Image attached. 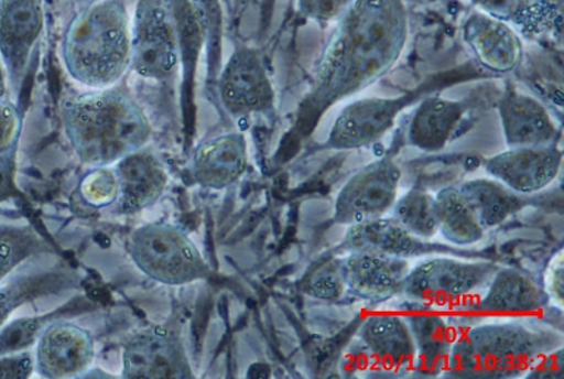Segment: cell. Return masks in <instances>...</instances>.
Here are the masks:
<instances>
[{"label":"cell","mask_w":564,"mask_h":379,"mask_svg":"<svg viewBox=\"0 0 564 379\" xmlns=\"http://www.w3.org/2000/svg\"><path fill=\"white\" fill-rule=\"evenodd\" d=\"M317 65L301 105L299 129L316 128L327 110L371 87L398 63L410 35L405 0H352Z\"/></svg>","instance_id":"6da1fadb"},{"label":"cell","mask_w":564,"mask_h":379,"mask_svg":"<svg viewBox=\"0 0 564 379\" xmlns=\"http://www.w3.org/2000/svg\"><path fill=\"white\" fill-rule=\"evenodd\" d=\"M63 124L84 164L113 166L148 147L153 136L148 115L132 96L112 88L90 89L64 104Z\"/></svg>","instance_id":"7a4b0ae2"},{"label":"cell","mask_w":564,"mask_h":379,"mask_svg":"<svg viewBox=\"0 0 564 379\" xmlns=\"http://www.w3.org/2000/svg\"><path fill=\"white\" fill-rule=\"evenodd\" d=\"M132 30L123 0L85 7L64 37L63 57L69 77L88 89L112 88L130 69Z\"/></svg>","instance_id":"3957f363"},{"label":"cell","mask_w":564,"mask_h":379,"mask_svg":"<svg viewBox=\"0 0 564 379\" xmlns=\"http://www.w3.org/2000/svg\"><path fill=\"white\" fill-rule=\"evenodd\" d=\"M562 335L521 322L488 323L457 333L446 373L457 378L523 376L539 358L562 347Z\"/></svg>","instance_id":"277c9868"},{"label":"cell","mask_w":564,"mask_h":379,"mask_svg":"<svg viewBox=\"0 0 564 379\" xmlns=\"http://www.w3.org/2000/svg\"><path fill=\"white\" fill-rule=\"evenodd\" d=\"M128 251L134 266L161 285L184 286L212 275L208 261L188 234L164 221L135 227Z\"/></svg>","instance_id":"5b68a950"},{"label":"cell","mask_w":564,"mask_h":379,"mask_svg":"<svg viewBox=\"0 0 564 379\" xmlns=\"http://www.w3.org/2000/svg\"><path fill=\"white\" fill-rule=\"evenodd\" d=\"M497 270L488 261L436 257L411 267L402 295L427 307H452L485 290Z\"/></svg>","instance_id":"8992f818"},{"label":"cell","mask_w":564,"mask_h":379,"mask_svg":"<svg viewBox=\"0 0 564 379\" xmlns=\"http://www.w3.org/2000/svg\"><path fill=\"white\" fill-rule=\"evenodd\" d=\"M180 64L178 19L163 0H149L139 10L132 30L130 69L141 78L165 83Z\"/></svg>","instance_id":"52a82bcc"},{"label":"cell","mask_w":564,"mask_h":379,"mask_svg":"<svg viewBox=\"0 0 564 379\" xmlns=\"http://www.w3.org/2000/svg\"><path fill=\"white\" fill-rule=\"evenodd\" d=\"M426 85L392 98H361L346 105L334 121L326 140V149L360 150L376 144L394 128L398 118L411 105L425 98Z\"/></svg>","instance_id":"ba28073f"},{"label":"cell","mask_w":564,"mask_h":379,"mask_svg":"<svg viewBox=\"0 0 564 379\" xmlns=\"http://www.w3.org/2000/svg\"><path fill=\"white\" fill-rule=\"evenodd\" d=\"M401 176L400 166L390 156L362 166L337 194L336 224L349 227L386 216L398 198Z\"/></svg>","instance_id":"9c48e42d"},{"label":"cell","mask_w":564,"mask_h":379,"mask_svg":"<svg viewBox=\"0 0 564 379\" xmlns=\"http://www.w3.org/2000/svg\"><path fill=\"white\" fill-rule=\"evenodd\" d=\"M221 105L235 118L273 112L275 90L261 55L240 47L230 55L219 79Z\"/></svg>","instance_id":"30bf717a"},{"label":"cell","mask_w":564,"mask_h":379,"mask_svg":"<svg viewBox=\"0 0 564 379\" xmlns=\"http://www.w3.org/2000/svg\"><path fill=\"white\" fill-rule=\"evenodd\" d=\"M126 379H193V364L183 340L163 327L135 333L123 345Z\"/></svg>","instance_id":"8fae6325"},{"label":"cell","mask_w":564,"mask_h":379,"mask_svg":"<svg viewBox=\"0 0 564 379\" xmlns=\"http://www.w3.org/2000/svg\"><path fill=\"white\" fill-rule=\"evenodd\" d=\"M95 354L90 332L62 317L44 328L35 345V371L47 379L78 377L93 367Z\"/></svg>","instance_id":"7c38bea8"},{"label":"cell","mask_w":564,"mask_h":379,"mask_svg":"<svg viewBox=\"0 0 564 379\" xmlns=\"http://www.w3.org/2000/svg\"><path fill=\"white\" fill-rule=\"evenodd\" d=\"M563 151L556 144L517 147L485 161L491 178L500 181L518 195L536 194L561 174Z\"/></svg>","instance_id":"4fadbf2b"},{"label":"cell","mask_w":564,"mask_h":379,"mask_svg":"<svg viewBox=\"0 0 564 379\" xmlns=\"http://www.w3.org/2000/svg\"><path fill=\"white\" fill-rule=\"evenodd\" d=\"M42 32L40 0H0V61L14 87L22 83Z\"/></svg>","instance_id":"5bb4252c"},{"label":"cell","mask_w":564,"mask_h":379,"mask_svg":"<svg viewBox=\"0 0 564 379\" xmlns=\"http://www.w3.org/2000/svg\"><path fill=\"white\" fill-rule=\"evenodd\" d=\"M462 37L480 67L492 74L512 73L522 64L521 34L511 24L481 10L476 9L465 19Z\"/></svg>","instance_id":"9a60e30c"},{"label":"cell","mask_w":564,"mask_h":379,"mask_svg":"<svg viewBox=\"0 0 564 379\" xmlns=\"http://www.w3.org/2000/svg\"><path fill=\"white\" fill-rule=\"evenodd\" d=\"M503 140L510 149L556 144L561 129L541 100L507 87L498 102Z\"/></svg>","instance_id":"2e32d148"},{"label":"cell","mask_w":564,"mask_h":379,"mask_svg":"<svg viewBox=\"0 0 564 379\" xmlns=\"http://www.w3.org/2000/svg\"><path fill=\"white\" fill-rule=\"evenodd\" d=\"M113 170L119 182V198L116 202L119 214L138 215L149 209L158 204L167 190V166L145 147L118 161Z\"/></svg>","instance_id":"e0dca14e"},{"label":"cell","mask_w":564,"mask_h":379,"mask_svg":"<svg viewBox=\"0 0 564 379\" xmlns=\"http://www.w3.org/2000/svg\"><path fill=\"white\" fill-rule=\"evenodd\" d=\"M339 249L346 252H370V255L406 260L447 251L446 247L417 239L392 216H380L349 226Z\"/></svg>","instance_id":"ac0fdd59"},{"label":"cell","mask_w":564,"mask_h":379,"mask_svg":"<svg viewBox=\"0 0 564 379\" xmlns=\"http://www.w3.org/2000/svg\"><path fill=\"white\" fill-rule=\"evenodd\" d=\"M410 261L370 252H347L345 274L347 292L369 302L394 300L404 293Z\"/></svg>","instance_id":"d6986e66"},{"label":"cell","mask_w":564,"mask_h":379,"mask_svg":"<svg viewBox=\"0 0 564 379\" xmlns=\"http://www.w3.org/2000/svg\"><path fill=\"white\" fill-rule=\"evenodd\" d=\"M249 165L245 134L230 131L204 141L191 161V175L205 190L221 191L236 184Z\"/></svg>","instance_id":"ffe728a7"},{"label":"cell","mask_w":564,"mask_h":379,"mask_svg":"<svg viewBox=\"0 0 564 379\" xmlns=\"http://www.w3.org/2000/svg\"><path fill=\"white\" fill-rule=\"evenodd\" d=\"M361 345L381 370H412L415 362V340L406 317L394 313H377L367 317L360 328Z\"/></svg>","instance_id":"44dd1931"},{"label":"cell","mask_w":564,"mask_h":379,"mask_svg":"<svg viewBox=\"0 0 564 379\" xmlns=\"http://www.w3.org/2000/svg\"><path fill=\"white\" fill-rule=\"evenodd\" d=\"M467 112L468 104L465 100L447 99L435 94L425 96L408 126V143L426 153L445 149Z\"/></svg>","instance_id":"7402d4cb"},{"label":"cell","mask_w":564,"mask_h":379,"mask_svg":"<svg viewBox=\"0 0 564 379\" xmlns=\"http://www.w3.org/2000/svg\"><path fill=\"white\" fill-rule=\"evenodd\" d=\"M485 290V295L478 302V310L490 315H532L549 303L543 286L516 268L497 270Z\"/></svg>","instance_id":"603a6c76"},{"label":"cell","mask_w":564,"mask_h":379,"mask_svg":"<svg viewBox=\"0 0 564 379\" xmlns=\"http://www.w3.org/2000/svg\"><path fill=\"white\" fill-rule=\"evenodd\" d=\"M490 17L531 39L561 37L563 0H468Z\"/></svg>","instance_id":"cb8c5ba5"},{"label":"cell","mask_w":564,"mask_h":379,"mask_svg":"<svg viewBox=\"0 0 564 379\" xmlns=\"http://www.w3.org/2000/svg\"><path fill=\"white\" fill-rule=\"evenodd\" d=\"M415 340L414 370L423 377L446 373L457 332L442 316L417 313L406 317Z\"/></svg>","instance_id":"d4e9b609"},{"label":"cell","mask_w":564,"mask_h":379,"mask_svg":"<svg viewBox=\"0 0 564 379\" xmlns=\"http://www.w3.org/2000/svg\"><path fill=\"white\" fill-rule=\"evenodd\" d=\"M458 190L465 195L485 230L496 229L506 224L525 206V202L517 192L494 178L466 181Z\"/></svg>","instance_id":"484cf974"},{"label":"cell","mask_w":564,"mask_h":379,"mask_svg":"<svg viewBox=\"0 0 564 379\" xmlns=\"http://www.w3.org/2000/svg\"><path fill=\"white\" fill-rule=\"evenodd\" d=\"M437 227L443 239L458 247L476 245L486 230L460 190L443 188L435 195Z\"/></svg>","instance_id":"4316f807"},{"label":"cell","mask_w":564,"mask_h":379,"mask_svg":"<svg viewBox=\"0 0 564 379\" xmlns=\"http://www.w3.org/2000/svg\"><path fill=\"white\" fill-rule=\"evenodd\" d=\"M74 277L64 270H40L13 278L8 284L0 285V328L10 320V316L23 306L24 303L48 295L65 285H70Z\"/></svg>","instance_id":"83f0119b"},{"label":"cell","mask_w":564,"mask_h":379,"mask_svg":"<svg viewBox=\"0 0 564 379\" xmlns=\"http://www.w3.org/2000/svg\"><path fill=\"white\" fill-rule=\"evenodd\" d=\"M52 251L33 226L0 225V282L33 257Z\"/></svg>","instance_id":"f1b7e54d"},{"label":"cell","mask_w":564,"mask_h":379,"mask_svg":"<svg viewBox=\"0 0 564 379\" xmlns=\"http://www.w3.org/2000/svg\"><path fill=\"white\" fill-rule=\"evenodd\" d=\"M392 217L417 239L430 241L440 235L435 195L422 188H412L397 198Z\"/></svg>","instance_id":"f546056e"},{"label":"cell","mask_w":564,"mask_h":379,"mask_svg":"<svg viewBox=\"0 0 564 379\" xmlns=\"http://www.w3.org/2000/svg\"><path fill=\"white\" fill-rule=\"evenodd\" d=\"M80 305L77 303H67L62 310L44 313V315L9 321L0 328V357L26 351L30 347L37 345L40 336L50 323L62 320L64 315L70 313V310Z\"/></svg>","instance_id":"4dcf8cb0"},{"label":"cell","mask_w":564,"mask_h":379,"mask_svg":"<svg viewBox=\"0 0 564 379\" xmlns=\"http://www.w3.org/2000/svg\"><path fill=\"white\" fill-rule=\"evenodd\" d=\"M302 291L316 301L341 300L347 292L345 257L329 256L316 261L302 282Z\"/></svg>","instance_id":"1f68e13d"},{"label":"cell","mask_w":564,"mask_h":379,"mask_svg":"<svg viewBox=\"0 0 564 379\" xmlns=\"http://www.w3.org/2000/svg\"><path fill=\"white\" fill-rule=\"evenodd\" d=\"M79 195L93 207L115 205L119 198V182L113 166H95L79 182Z\"/></svg>","instance_id":"d6a6232c"},{"label":"cell","mask_w":564,"mask_h":379,"mask_svg":"<svg viewBox=\"0 0 564 379\" xmlns=\"http://www.w3.org/2000/svg\"><path fill=\"white\" fill-rule=\"evenodd\" d=\"M351 3L352 0H296V9L302 18L325 28L339 22Z\"/></svg>","instance_id":"836d02e7"},{"label":"cell","mask_w":564,"mask_h":379,"mask_svg":"<svg viewBox=\"0 0 564 379\" xmlns=\"http://www.w3.org/2000/svg\"><path fill=\"white\" fill-rule=\"evenodd\" d=\"M20 130L22 116L17 104L7 98L0 102V154L18 147Z\"/></svg>","instance_id":"e575fe53"},{"label":"cell","mask_w":564,"mask_h":379,"mask_svg":"<svg viewBox=\"0 0 564 379\" xmlns=\"http://www.w3.org/2000/svg\"><path fill=\"white\" fill-rule=\"evenodd\" d=\"M549 303L563 310L564 297V257L558 250L546 268L545 284H543Z\"/></svg>","instance_id":"d590c367"},{"label":"cell","mask_w":564,"mask_h":379,"mask_svg":"<svg viewBox=\"0 0 564 379\" xmlns=\"http://www.w3.org/2000/svg\"><path fill=\"white\" fill-rule=\"evenodd\" d=\"M35 371V358L29 350L0 357V379H28Z\"/></svg>","instance_id":"8d00e7d4"},{"label":"cell","mask_w":564,"mask_h":379,"mask_svg":"<svg viewBox=\"0 0 564 379\" xmlns=\"http://www.w3.org/2000/svg\"><path fill=\"white\" fill-rule=\"evenodd\" d=\"M18 147L0 154V204H4L18 195L17 185Z\"/></svg>","instance_id":"74e56055"},{"label":"cell","mask_w":564,"mask_h":379,"mask_svg":"<svg viewBox=\"0 0 564 379\" xmlns=\"http://www.w3.org/2000/svg\"><path fill=\"white\" fill-rule=\"evenodd\" d=\"M564 372L563 346L545 354L533 364L527 378H562Z\"/></svg>","instance_id":"f35d334b"},{"label":"cell","mask_w":564,"mask_h":379,"mask_svg":"<svg viewBox=\"0 0 564 379\" xmlns=\"http://www.w3.org/2000/svg\"><path fill=\"white\" fill-rule=\"evenodd\" d=\"M8 93V75L7 71H4L2 61H0V102L7 99Z\"/></svg>","instance_id":"ab89813d"},{"label":"cell","mask_w":564,"mask_h":379,"mask_svg":"<svg viewBox=\"0 0 564 379\" xmlns=\"http://www.w3.org/2000/svg\"><path fill=\"white\" fill-rule=\"evenodd\" d=\"M275 7V0H263V23L264 26L270 23L271 17H273Z\"/></svg>","instance_id":"60d3db41"},{"label":"cell","mask_w":564,"mask_h":379,"mask_svg":"<svg viewBox=\"0 0 564 379\" xmlns=\"http://www.w3.org/2000/svg\"><path fill=\"white\" fill-rule=\"evenodd\" d=\"M77 2L84 4V7H89V4L102 2V0H77Z\"/></svg>","instance_id":"b9f144b4"}]
</instances>
